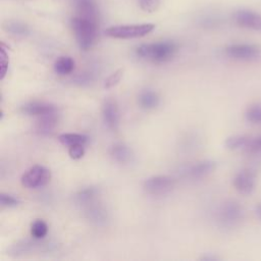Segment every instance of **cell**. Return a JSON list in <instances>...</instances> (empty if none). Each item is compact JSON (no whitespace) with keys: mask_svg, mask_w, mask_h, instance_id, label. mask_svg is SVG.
<instances>
[{"mask_svg":"<svg viewBox=\"0 0 261 261\" xmlns=\"http://www.w3.org/2000/svg\"><path fill=\"white\" fill-rule=\"evenodd\" d=\"M85 214L87 219L96 225H104L108 219L106 209L96 201L85 206Z\"/></svg>","mask_w":261,"mask_h":261,"instance_id":"4fadbf2b","label":"cell"},{"mask_svg":"<svg viewBox=\"0 0 261 261\" xmlns=\"http://www.w3.org/2000/svg\"><path fill=\"white\" fill-rule=\"evenodd\" d=\"M215 167L216 163L214 161L204 160L185 167L182 170V174L192 179H200L213 172Z\"/></svg>","mask_w":261,"mask_h":261,"instance_id":"30bf717a","label":"cell"},{"mask_svg":"<svg viewBox=\"0 0 261 261\" xmlns=\"http://www.w3.org/2000/svg\"><path fill=\"white\" fill-rule=\"evenodd\" d=\"M58 141L66 146V147H71L74 145H86L88 142V137L83 134H76V133H66V134H61L58 136Z\"/></svg>","mask_w":261,"mask_h":261,"instance_id":"44dd1931","label":"cell"},{"mask_svg":"<svg viewBox=\"0 0 261 261\" xmlns=\"http://www.w3.org/2000/svg\"><path fill=\"white\" fill-rule=\"evenodd\" d=\"M244 210L240 203L227 201L221 205L218 210L217 220L223 228H233L243 219Z\"/></svg>","mask_w":261,"mask_h":261,"instance_id":"277c9868","label":"cell"},{"mask_svg":"<svg viewBox=\"0 0 261 261\" xmlns=\"http://www.w3.org/2000/svg\"><path fill=\"white\" fill-rule=\"evenodd\" d=\"M203 260H208V261H214V260H217L218 257L216 256H211V255H205L202 257Z\"/></svg>","mask_w":261,"mask_h":261,"instance_id":"836d02e7","label":"cell"},{"mask_svg":"<svg viewBox=\"0 0 261 261\" xmlns=\"http://www.w3.org/2000/svg\"><path fill=\"white\" fill-rule=\"evenodd\" d=\"M0 204L2 207H6V208H13L16 207L20 204V201L9 195V194H5V193H1L0 194Z\"/></svg>","mask_w":261,"mask_h":261,"instance_id":"4316f807","label":"cell"},{"mask_svg":"<svg viewBox=\"0 0 261 261\" xmlns=\"http://www.w3.org/2000/svg\"><path fill=\"white\" fill-rule=\"evenodd\" d=\"M50 179L51 172L47 167L43 165H35L22 174L20 182L24 188L36 189L46 186Z\"/></svg>","mask_w":261,"mask_h":261,"instance_id":"8992f818","label":"cell"},{"mask_svg":"<svg viewBox=\"0 0 261 261\" xmlns=\"http://www.w3.org/2000/svg\"><path fill=\"white\" fill-rule=\"evenodd\" d=\"M4 30L16 37H27L30 34L29 27L20 21H7L4 24Z\"/></svg>","mask_w":261,"mask_h":261,"instance_id":"603a6c76","label":"cell"},{"mask_svg":"<svg viewBox=\"0 0 261 261\" xmlns=\"http://www.w3.org/2000/svg\"><path fill=\"white\" fill-rule=\"evenodd\" d=\"M246 119L253 124H261V104H253L246 110Z\"/></svg>","mask_w":261,"mask_h":261,"instance_id":"d4e9b609","label":"cell"},{"mask_svg":"<svg viewBox=\"0 0 261 261\" xmlns=\"http://www.w3.org/2000/svg\"><path fill=\"white\" fill-rule=\"evenodd\" d=\"M76 15L98 20V10L95 0H73Z\"/></svg>","mask_w":261,"mask_h":261,"instance_id":"9a60e30c","label":"cell"},{"mask_svg":"<svg viewBox=\"0 0 261 261\" xmlns=\"http://www.w3.org/2000/svg\"><path fill=\"white\" fill-rule=\"evenodd\" d=\"M254 212H255V215L257 216V218H258L259 220H261V202L258 203V204L255 206Z\"/></svg>","mask_w":261,"mask_h":261,"instance_id":"d6a6232c","label":"cell"},{"mask_svg":"<svg viewBox=\"0 0 261 261\" xmlns=\"http://www.w3.org/2000/svg\"><path fill=\"white\" fill-rule=\"evenodd\" d=\"M0 58H1V62H0V64H1V80H3L7 72V69H8V54L5 51L3 45L1 46Z\"/></svg>","mask_w":261,"mask_h":261,"instance_id":"f546056e","label":"cell"},{"mask_svg":"<svg viewBox=\"0 0 261 261\" xmlns=\"http://www.w3.org/2000/svg\"><path fill=\"white\" fill-rule=\"evenodd\" d=\"M177 45L171 41L142 44L136 49L138 57L151 62L162 63L170 60L177 52Z\"/></svg>","mask_w":261,"mask_h":261,"instance_id":"6da1fadb","label":"cell"},{"mask_svg":"<svg viewBox=\"0 0 261 261\" xmlns=\"http://www.w3.org/2000/svg\"><path fill=\"white\" fill-rule=\"evenodd\" d=\"M102 117L105 125L112 132L117 130L120 121V113L116 102L113 99H107L102 106Z\"/></svg>","mask_w":261,"mask_h":261,"instance_id":"9c48e42d","label":"cell"},{"mask_svg":"<svg viewBox=\"0 0 261 261\" xmlns=\"http://www.w3.org/2000/svg\"><path fill=\"white\" fill-rule=\"evenodd\" d=\"M58 122V112L40 116L37 123V130L43 136L50 135Z\"/></svg>","mask_w":261,"mask_h":261,"instance_id":"e0dca14e","label":"cell"},{"mask_svg":"<svg viewBox=\"0 0 261 261\" xmlns=\"http://www.w3.org/2000/svg\"><path fill=\"white\" fill-rule=\"evenodd\" d=\"M138 103L141 108L145 110H151L156 108L160 103L159 95L150 89H145L140 92L138 96Z\"/></svg>","mask_w":261,"mask_h":261,"instance_id":"2e32d148","label":"cell"},{"mask_svg":"<svg viewBox=\"0 0 261 261\" xmlns=\"http://www.w3.org/2000/svg\"><path fill=\"white\" fill-rule=\"evenodd\" d=\"M48 232V225L43 219H36L31 226V234L33 238L41 240L46 237Z\"/></svg>","mask_w":261,"mask_h":261,"instance_id":"cb8c5ba5","label":"cell"},{"mask_svg":"<svg viewBox=\"0 0 261 261\" xmlns=\"http://www.w3.org/2000/svg\"><path fill=\"white\" fill-rule=\"evenodd\" d=\"M233 21L241 28L261 32V14L251 9H238L232 15Z\"/></svg>","mask_w":261,"mask_h":261,"instance_id":"ba28073f","label":"cell"},{"mask_svg":"<svg viewBox=\"0 0 261 261\" xmlns=\"http://www.w3.org/2000/svg\"><path fill=\"white\" fill-rule=\"evenodd\" d=\"M111 157L120 164L129 163L133 160L132 150L122 143H116L110 148Z\"/></svg>","mask_w":261,"mask_h":261,"instance_id":"ac0fdd59","label":"cell"},{"mask_svg":"<svg viewBox=\"0 0 261 261\" xmlns=\"http://www.w3.org/2000/svg\"><path fill=\"white\" fill-rule=\"evenodd\" d=\"M70 25L79 47L87 51L95 43L98 31V20L75 15L70 19Z\"/></svg>","mask_w":261,"mask_h":261,"instance_id":"7a4b0ae2","label":"cell"},{"mask_svg":"<svg viewBox=\"0 0 261 261\" xmlns=\"http://www.w3.org/2000/svg\"><path fill=\"white\" fill-rule=\"evenodd\" d=\"M175 185V179L170 175H154L144 181L143 188L150 195H164L170 192Z\"/></svg>","mask_w":261,"mask_h":261,"instance_id":"52a82bcc","label":"cell"},{"mask_svg":"<svg viewBox=\"0 0 261 261\" xmlns=\"http://www.w3.org/2000/svg\"><path fill=\"white\" fill-rule=\"evenodd\" d=\"M251 142V138L243 135H234L231 137H228L225 142L224 146L228 150H247L249 144Z\"/></svg>","mask_w":261,"mask_h":261,"instance_id":"d6986e66","label":"cell"},{"mask_svg":"<svg viewBox=\"0 0 261 261\" xmlns=\"http://www.w3.org/2000/svg\"><path fill=\"white\" fill-rule=\"evenodd\" d=\"M256 185L255 174L250 170H241L233 177V186L236 190L244 195H250Z\"/></svg>","mask_w":261,"mask_h":261,"instance_id":"8fae6325","label":"cell"},{"mask_svg":"<svg viewBox=\"0 0 261 261\" xmlns=\"http://www.w3.org/2000/svg\"><path fill=\"white\" fill-rule=\"evenodd\" d=\"M225 54L236 60L256 61L261 57V47L249 43L231 44L226 46Z\"/></svg>","mask_w":261,"mask_h":261,"instance_id":"5b68a950","label":"cell"},{"mask_svg":"<svg viewBox=\"0 0 261 261\" xmlns=\"http://www.w3.org/2000/svg\"><path fill=\"white\" fill-rule=\"evenodd\" d=\"M98 191L96 188L93 187H88L85 189L80 190L75 195H74V201L76 204L85 207L92 202L96 201Z\"/></svg>","mask_w":261,"mask_h":261,"instance_id":"ffe728a7","label":"cell"},{"mask_svg":"<svg viewBox=\"0 0 261 261\" xmlns=\"http://www.w3.org/2000/svg\"><path fill=\"white\" fill-rule=\"evenodd\" d=\"M155 29L154 23H136L120 24L109 27L105 30V34L114 39H135L150 34Z\"/></svg>","mask_w":261,"mask_h":261,"instance_id":"3957f363","label":"cell"},{"mask_svg":"<svg viewBox=\"0 0 261 261\" xmlns=\"http://www.w3.org/2000/svg\"><path fill=\"white\" fill-rule=\"evenodd\" d=\"M37 241H38V239H35V238H34V240L25 239V240L18 241L9 248L8 253L12 256L18 257V256H21V255H24V254L35 252L39 248H41V246L44 245V244L38 243Z\"/></svg>","mask_w":261,"mask_h":261,"instance_id":"5bb4252c","label":"cell"},{"mask_svg":"<svg viewBox=\"0 0 261 261\" xmlns=\"http://www.w3.org/2000/svg\"><path fill=\"white\" fill-rule=\"evenodd\" d=\"M68 154L70 158L77 160L81 159L85 154V145H74L68 148Z\"/></svg>","mask_w":261,"mask_h":261,"instance_id":"f1b7e54d","label":"cell"},{"mask_svg":"<svg viewBox=\"0 0 261 261\" xmlns=\"http://www.w3.org/2000/svg\"><path fill=\"white\" fill-rule=\"evenodd\" d=\"M139 6L143 11L153 13L158 10L160 0H139Z\"/></svg>","mask_w":261,"mask_h":261,"instance_id":"484cf974","label":"cell"},{"mask_svg":"<svg viewBox=\"0 0 261 261\" xmlns=\"http://www.w3.org/2000/svg\"><path fill=\"white\" fill-rule=\"evenodd\" d=\"M74 60L71 57L61 56L54 63V71L60 75L69 74L74 69Z\"/></svg>","mask_w":261,"mask_h":261,"instance_id":"7402d4cb","label":"cell"},{"mask_svg":"<svg viewBox=\"0 0 261 261\" xmlns=\"http://www.w3.org/2000/svg\"><path fill=\"white\" fill-rule=\"evenodd\" d=\"M247 151L251 153L261 152V136L256 139H251V142L247 148Z\"/></svg>","mask_w":261,"mask_h":261,"instance_id":"4dcf8cb0","label":"cell"},{"mask_svg":"<svg viewBox=\"0 0 261 261\" xmlns=\"http://www.w3.org/2000/svg\"><path fill=\"white\" fill-rule=\"evenodd\" d=\"M123 74V69H117L113 73H111L104 82V88L105 89H111L114 86H116L119 81L121 80Z\"/></svg>","mask_w":261,"mask_h":261,"instance_id":"83f0119b","label":"cell"},{"mask_svg":"<svg viewBox=\"0 0 261 261\" xmlns=\"http://www.w3.org/2000/svg\"><path fill=\"white\" fill-rule=\"evenodd\" d=\"M20 111L30 116H44L50 113L58 112L55 105L47 102H40V101H32L23 104L20 108Z\"/></svg>","mask_w":261,"mask_h":261,"instance_id":"7c38bea8","label":"cell"},{"mask_svg":"<svg viewBox=\"0 0 261 261\" xmlns=\"http://www.w3.org/2000/svg\"><path fill=\"white\" fill-rule=\"evenodd\" d=\"M93 80L92 77V73H89V72H84L80 75H77L75 79H74V82L81 86H85V85H88L91 83V81Z\"/></svg>","mask_w":261,"mask_h":261,"instance_id":"1f68e13d","label":"cell"}]
</instances>
